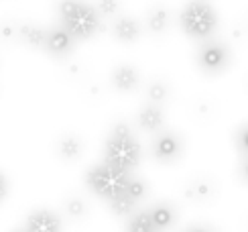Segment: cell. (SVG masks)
<instances>
[{"label":"cell","instance_id":"277c9868","mask_svg":"<svg viewBox=\"0 0 248 232\" xmlns=\"http://www.w3.org/2000/svg\"><path fill=\"white\" fill-rule=\"evenodd\" d=\"M61 25L76 37V41H86L96 37L98 31L102 29V15L98 13L96 6H90L79 0L74 13L61 18Z\"/></svg>","mask_w":248,"mask_h":232},{"label":"cell","instance_id":"d4e9b609","mask_svg":"<svg viewBox=\"0 0 248 232\" xmlns=\"http://www.w3.org/2000/svg\"><path fill=\"white\" fill-rule=\"evenodd\" d=\"M183 232H212L210 228H205V226H200V224H195V226H187Z\"/></svg>","mask_w":248,"mask_h":232},{"label":"cell","instance_id":"ac0fdd59","mask_svg":"<svg viewBox=\"0 0 248 232\" xmlns=\"http://www.w3.org/2000/svg\"><path fill=\"white\" fill-rule=\"evenodd\" d=\"M185 194H187V198L193 199V202H205V199H210L214 196V187L210 182H205V179H198V182H189Z\"/></svg>","mask_w":248,"mask_h":232},{"label":"cell","instance_id":"ba28073f","mask_svg":"<svg viewBox=\"0 0 248 232\" xmlns=\"http://www.w3.org/2000/svg\"><path fill=\"white\" fill-rule=\"evenodd\" d=\"M25 230L27 232H61L63 230V224H61V220L55 212L41 208L27 216Z\"/></svg>","mask_w":248,"mask_h":232},{"label":"cell","instance_id":"8992f818","mask_svg":"<svg viewBox=\"0 0 248 232\" xmlns=\"http://www.w3.org/2000/svg\"><path fill=\"white\" fill-rule=\"evenodd\" d=\"M153 157L155 161H159L163 165H169V163H175L181 157L183 153V143L179 139V134L175 133H159L157 136L153 139Z\"/></svg>","mask_w":248,"mask_h":232},{"label":"cell","instance_id":"83f0119b","mask_svg":"<svg viewBox=\"0 0 248 232\" xmlns=\"http://www.w3.org/2000/svg\"><path fill=\"white\" fill-rule=\"evenodd\" d=\"M212 232H214V230H212Z\"/></svg>","mask_w":248,"mask_h":232},{"label":"cell","instance_id":"9a60e30c","mask_svg":"<svg viewBox=\"0 0 248 232\" xmlns=\"http://www.w3.org/2000/svg\"><path fill=\"white\" fill-rule=\"evenodd\" d=\"M126 232H159V228L155 226L151 210H140L134 212L126 224Z\"/></svg>","mask_w":248,"mask_h":232},{"label":"cell","instance_id":"3957f363","mask_svg":"<svg viewBox=\"0 0 248 232\" xmlns=\"http://www.w3.org/2000/svg\"><path fill=\"white\" fill-rule=\"evenodd\" d=\"M179 25L183 33L191 39H210L218 27V15L214 13L210 4L195 0L181 10Z\"/></svg>","mask_w":248,"mask_h":232},{"label":"cell","instance_id":"4316f807","mask_svg":"<svg viewBox=\"0 0 248 232\" xmlns=\"http://www.w3.org/2000/svg\"><path fill=\"white\" fill-rule=\"evenodd\" d=\"M13 232H27V230H25V228H23V230H13Z\"/></svg>","mask_w":248,"mask_h":232},{"label":"cell","instance_id":"2e32d148","mask_svg":"<svg viewBox=\"0 0 248 232\" xmlns=\"http://www.w3.org/2000/svg\"><path fill=\"white\" fill-rule=\"evenodd\" d=\"M57 155L61 157V159H67V161L78 159V157L81 155V141L74 134L61 136V139L57 141Z\"/></svg>","mask_w":248,"mask_h":232},{"label":"cell","instance_id":"52a82bcc","mask_svg":"<svg viewBox=\"0 0 248 232\" xmlns=\"http://www.w3.org/2000/svg\"><path fill=\"white\" fill-rule=\"evenodd\" d=\"M76 37L69 33V31L59 25V27H51L47 29V43H45V51L53 57H67L74 49Z\"/></svg>","mask_w":248,"mask_h":232},{"label":"cell","instance_id":"7402d4cb","mask_svg":"<svg viewBox=\"0 0 248 232\" xmlns=\"http://www.w3.org/2000/svg\"><path fill=\"white\" fill-rule=\"evenodd\" d=\"M94 6L98 8V13L102 17H114L120 8V2L118 0H96Z\"/></svg>","mask_w":248,"mask_h":232},{"label":"cell","instance_id":"ffe728a7","mask_svg":"<svg viewBox=\"0 0 248 232\" xmlns=\"http://www.w3.org/2000/svg\"><path fill=\"white\" fill-rule=\"evenodd\" d=\"M65 214L71 218V220H81L86 218L88 214V206L81 198H69L65 202Z\"/></svg>","mask_w":248,"mask_h":232},{"label":"cell","instance_id":"5b68a950","mask_svg":"<svg viewBox=\"0 0 248 232\" xmlns=\"http://www.w3.org/2000/svg\"><path fill=\"white\" fill-rule=\"evenodd\" d=\"M228 63H230V49L222 41H216L210 37L198 51V66L205 73H220L228 67Z\"/></svg>","mask_w":248,"mask_h":232},{"label":"cell","instance_id":"4fadbf2b","mask_svg":"<svg viewBox=\"0 0 248 232\" xmlns=\"http://www.w3.org/2000/svg\"><path fill=\"white\" fill-rule=\"evenodd\" d=\"M171 25V15L165 6H153L147 13V29L153 35H161Z\"/></svg>","mask_w":248,"mask_h":232},{"label":"cell","instance_id":"7a4b0ae2","mask_svg":"<svg viewBox=\"0 0 248 232\" xmlns=\"http://www.w3.org/2000/svg\"><path fill=\"white\" fill-rule=\"evenodd\" d=\"M130 177H132L130 171H122L108 163H102V165H94L86 173V183L90 187V192H94L102 199L110 202V199L126 194Z\"/></svg>","mask_w":248,"mask_h":232},{"label":"cell","instance_id":"d6986e66","mask_svg":"<svg viewBox=\"0 0 248 232\" xmlns=\"http://www.w3.org/2000/svg\"><path fill=\"white\" fill-rule=\"evenodd\" d=\"M147 98H149L151 104H157V106H161V104H165V102H167V98H169V86L165 82H161V80L151 82L147 86Z\"/></svg>","mask_w":248,"mask_h":232},{"label":"cell","instance_id":"cb8c5ba5","mask_svg":"<svg viewBox=\"0 0 248 232\" xmlns=\"http://www.w3.org/2000/svg\"><path fill=\"white\" fill-rule=\"evenodd\" d=\"M238 171H240V179L244 183H248V155H242V159H240V167H238Z\"/></svg>","mask_w":248,"mask_h":232},{"label":"cell","instance_id":"7c38bea8","mask_svg":"<svg viewBox=\"0 0 248 232\" xmlns=\"http://www.w3.org/2000/svg\"><path fill=\"white\" fill-rule=\"evenodd\" d=\"M149 210H151L153 222H155V226L159 228V232L169 230L175 224V220H177V210H175L169 202H159V204H155Z\"/></svg>","mask_w":248,"mask_h":232},{"label":"cell","instance_id":"5bb4252c","mask_svg":"<svg viewBox=\"0 0 248 232\" xmlns=\"http://www.w3.org/2000/svg\"><path fill=\"white\" fill-rule=\"evenodd\" d=\"M20 37L27 45L35 47V49H45L47 43V29L39 27V25H20Z\"/></svg>","mask_w":248,"mask_h":232},{"label":"cell","instance_id":"8fae6325","mask_svg":"<svg viewBox=\"0 0 248 232\" xmlns=\"http://www.w3.org/2000/svg\"><path fill=\"white\" fill-rule=\"evenodd\" d=\"M139 124L140 129H144L147 133H159L165 124V116H163V110L157 104H144V106L139 110Z\"/></svg>","mask_w":248,"mask_h":232},{"label":"cell","instance_id":"6da1fadb","mask_svg":"<svg viewBox=\"0 0 248 232\" xmlns=\"http://www.w3.org/2000/svg\"><path fill=\"white\" fill-rule=\"evenodd\" d=\"M140 161V145L126 122H116L104 147V163L122 171H132Z\"/></svg>","mask_w":248,"mask_h":232},{"label":"cell","instance_id":"9c48e42d","mask_svg":"<svg viewBox=\"0 0 248 232\" xmlns=\"http://www.w3.org/2000/svg\"><path fill=\"white\" fill-rule=\"evenodd\" d=\"M110 80H112L114 90L132 92V90H137V86H139V71L134 69L132 66H128V63H120V66H116L114 69H112Z\"/></svg>","mask_w":248,"mask_h":232},{"label":"cell","instance_id":"30bf717a","mask_svg":"<svg viewBox=\"0 0 248 232\" xmlns=\"http://www.w3.org/2000/svg\"><path fill=\"white\" fill-rule=\"evenodd\" d=\"M112 35L120 43H134L140 37V23L132 17H118L112 25Z\"/></svg>","mask_w":248,"mask_h":232},{"label":"cell","instance_id":"603a6c76","mask_svg":"<svg viewBox=\"0 0 248 232\" xmlns=\"http://www.w3.org/2000/svg\"><path fill=\"white\" fill-rule=\"evenodd\" d=\"M236 147L240 155H248V122L236 131Z\"/></svg>","mask_w":248,"mask_h":232},{"label":"cell","instance_id":"484cf974","mask_svg":"<svg viewBox=\"0 0 248 232\" xmlns=\"http://www.w3.org/2000/svg\"><path fill=\"white\" fill-rule=\"evenodd\" d=\"M6 189H8V179L2 177V199H6Z\"/></svg>","mask_w":248,"mask_h":232},{"label":"cell","instance_id":"e0dca14e","mask_svg":"<svg viewBox=\"0 0 248 232\" xmlns=\"http://www.w3.org/2000/svg\"><path fill=\"white\" fill-rule=\"evenodd\" d=\"M137 199H132L128 194H122L114 199H110L108 206L112 210V214L118 216V218H126V216H132L134 212H137Z\"/></svg>","mask_w":248,"mask_h":232},{"label":"cell","instance_id":"44dd1931","mask_svg":"<svg viewBox=\"0 0 248 232\" xmlns=\"http://www.w3.org/2000/svg\"><path fill=\"white\" fill-rule=\"evenodd\" d=\"M149 192V187H147V182L140 177H130V182H128V187H126V194L132 198V199H137V202H140V199H144V196H147Z\"/></svg>","mask_w":248,"mask_h":232}]
</instances>
